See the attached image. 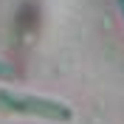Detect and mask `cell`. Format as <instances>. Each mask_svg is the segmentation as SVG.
I'll return each instance as SVG.
<instances>
[{
  "label": "cell",
  "mask_w": 124,
  "mask_h": 124,
  "mask_svg": "<svg viewBox=\"0 0 124 124\" xmlns=\"http://www.w3.org/2000/svg\"><path fill=\"white\" fill-rule=\"evenodd\" d=\"M14 76H17V68L11 65V62H6L3 56H0V79H3V82H11Z\"/></svg>",
  "instance_id": "obj_2"
},
{
  "label": "cell",
  "mask_w": 124,
  "mask_h": 124,
  "mask_svg": "<svg viewBox=\"0 0 124 124\" xmlns=\"http://www.w3.org/2000/svg\"><path fill=\"white\" fill-rule=\"evenodd\" d=\"M118 3V11H121V20H124V0H116Z\"/></svg>",
  "instance_id": "obj_3"
},
{
  "label": "cell",
  "mask_w": 124,
  "mask_h": 124,
  "mask_svg": "<svg viewBox=\"0 0 124 124\" xmlns=\"http://www.w3.org/2000/svg\"><path fill=\"white\" fill-rule=\"evenodd\" d=\"M0 113L3 116H31V118H45V121H70L73 110L59 99L51 96H37V93H17L0 87Z\"/></svg>",
  "instance_id": "obj_1"
}]
</instances>
